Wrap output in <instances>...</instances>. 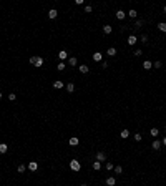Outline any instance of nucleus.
Masks as SVG:
<instances>
[{"mask_svg":"<svg viewBox=\"0 0 166 186\" xmlns=\"http://www.w3.org/2000/svg\"><path fill=\"white\" fill-rule=\"evenodd\" d=\"M80 161H78V159H72V161H70V169H72V171H80Z\"/></svg>","mask_w":166,"mask_h":186,"instance_id":"f257e3e1","label":"nucleus"},{"mask_svg":"<svg viewBox=\"0 0 166 186\" xmlns=\"http://www.w3.org/2000/svg\"><path fill=\"white\" fill-rule=\"evenodd\" d=\"M105 159H106V155H105L103 151H98V153H96V161H100V163H103Z\"/></svg>","mask_w":166,"mask_h":186,"instance_id":"f03ea898","label":"nucleus"},{"mask_svg":"<svg viewBox=\"0 0 166 186\" xmlns=\"http://www.w3.org/2000/svg\"><path fill=\"white\" fill-rule=\"evenodd\" d=\"M126 42H128V45H136V42H138V38H136V35H129Z\"/></svg>","mask_w":166,"mask_h":186,"instance_id":"7ed1b4c3","label":"nucleus"},{"mask_svg":"<svg viewBox=\"0 0 166 186\" xmlns=\"http://www.w3.org/2000/svg\"><path fill=\"white\" fill-rule=\"evenodd\" d=\"M33 65L37 66V68L43 66V58H42V56H35V63H33Z\"/></svg>","mask_w":166,"mask_h":186,"instance_id":"20e7f679","label":"nucleus"},{"mask_svg":"<svg viewBox=\"0 0 166 186\" xmlns=\"http://www.w3.org/2000/svg\"><path fill=\"white\" fill-rule=\"evenodd\" d=\"M63 86H65V85H63V82H62V80H56V82H53V88H55V90H62Z\"/></svg>","mask_w":166,"mask_h":186,"instance_id":"39448f33","label":"nucleus"},{"mask_svg":"<svg viewBox=\"0 0 166 186\" xmlns=\"http://www.w3.org/2000/svg\"><path fill=\"white\" fill-rule=\"evenodd\" d=\"M161 145H163V143H161L159 140H155V141L151 143V148H153V149H159V148H161Z\"/></svg>","mask_w":166,"mask_h":186,"instance_id":"423d86ee","label":"nucleus"},{"mask_svg":"<svg viewBox=\"0 0 166 186\" xmlns=\"http://www.w3.org/2000/svg\"><path fill=\"white\" fill-rule=\"evenodd\" d=\"M58 58H60V60H66V58H68V52H66V50L58 52Z\"/></svg>","mask_w":166,"mask_h":186,"instance_id":"0eeeda50","label":"nucleus"},{"mask_svg":"<svg viewBox=\"0 0 166 186\" xmlns=\"http://www.w3.org/2000/svg\"><path fill=\"white\" fill-rule=\"evenodd\" d=\"M56 15H58V12H56V9H52L50 12H48V19H56Z\"/></svg>","mask_w":166,"mask_h":186,"instance_id":"6e6552de","label":"nucleus"},{"mask_svg":"<svg viewBox=\"0 0 166 186\" xmlns=\"http://www.w3.org/2000/svg\"><path fill=\"white\" fill-rule=\"evenodd\" d=\"M106 55L108 56H115L116 55V48H115V46H110V48L106 50Z\"/></svg>","mask_w":166,"mask_h":186,"instance_id":"1a4fd4ad","label":"nucleus"},{"mask_svg":"<svg viewBox=\"0 0 166 186\" xmlns=\"http://www.w3.org/2000/svg\"><path fill=\"white\" fill-rule=\"evenodd\" d=\"M105 183H106L108 186H115V185H116V179H115L113 176H110V178H106V181H105Z\"/></svg>","mask_w":166,"mask_h":186,"instance_id":"9d476101","label":"nucleus"},{"mask_svg":"<svg viewBox=\"0 0 166 186\" xmlns=\"http://www.w3.org/2000/svg\"><path fill=\"white\" fill-rule=\"evenodd\" d=\"M92 58H93V62H101L103 56H101V53H100V52H96V53H93Z\"/></svg>","mask_w":166,"mask_h":186,"instance_id":"9b49d317","label":"nucleus"},{"mask_svg":"<svg viewBox=\"0 0 166 186\" xmlns=\"http://www.w3.org/2000/svg\"><path fill=\"white\" fill-rule=\"evenodd\" d=\"M125 17H126V13H125L123 10H118V12H116V19L118 20H125Z\"/></svg>","mask_w":166,"mask_h":186,"instance_id":"f8f14e48","label":"nucleus"},{"mask_svg":"<svg viewBox=\"0 0 166 186\" xmlns=\"http://www.w3.org/2000/svg\"><path fill=\"white\" fill-rule=\"evenodd\" d=\"M78 70H80V73H88V72H90L88 65H82V66H78Z\"/></svg>","mask_w":166,"mask_h":186,"instance_id":"ddd939ff","label":"nucleus"},{"mask_svg":"<svg viewBox=\"0 0 166 186\" xmlns=\"http://www.w3.org/2000/svg\"><path fill=\"white\" fill-rule=\"evenodd\" d=\"M103 32H105L106 35H110L111 32H113V27H111V25H105V27H103Z\"/></svg>","mask_w":166,"mask_h":186,"instance_id":"4468645a","label":"nucleus"},{"mask_svg":"<svg viewBox=\"0 0 166 186\" xmlns=\"http://www.w3.org/2000/svg\"><path fill=\"white\" fill-rule=\"evenodd\" d=\"M37 168H38V165L35 161H30V165H28V169H30V171H35Z\"/></svg>","mask_w":166,"mask_h":186,"instance_id":"2eb2a0df","label":"nucleus"},{"mask_svg":"<svg viewBox=\"0 0 166 186\" xmlns=\"http://www.w3.org/2000/svg\"><path fill=\"white\" fill-rule=\"evenodd\" d=\"M149 135H151L153 138H156L158 135H159V131H158V128H151V130H149Z\"/></svg>","mask_w":166,"mask_h":186,"instance_id":"dca6fc26","label":"nucleus"},{"mask_svg":"<svg viewBox=\"0 0 166 186\" xmlns=\"http://www.w3.org/2000/svg\"><path fill=\"white\" fill-rule=\"evenodd\" d=\"M143 68H145V70H149V68H153V63H151L149 60H146V62L143 63Z\"/></svg>","mask_w":166,"mask_h":186,"instance_id":"f3484780","label":"nucleus"},{"mask_svg":"<svg viewBox=\"0 0 166 186\" xmlns=\"http://www.w3.org/2000/svg\"><path fill=\"white\" fill-rule=\"evenodd\" d=\"M7 149H9V146H7L5 143H0V153H2V155L7 153Z\"/></svg>","mask_w":166,"mask_h":186,"instance_id":"a211bd4d","label":"nucleus"},{"mask_svg":"<svg viewBox=\"0 0 166 186\" xmlns=\"http://www.w3.org/2000/svg\"><path fill=\"white\" fill-rule=\"evenodd\" d=\"M68 63H70V65H72V66H75V65H76V63H78V60H76L75 56H70V58H68Z\"/></svg>","mask_w":166,"mask_h":186,"instance_id":"6ab92c4d","label":"nucleus"},{"mask_svg":"<svg viewBox=\"0 0 166 186\" xmlns=\"http://www.w3.org/2000/svg\"><path fill=\"white\" fill-rule=\"evenodd\" d=\"M65 68H66V65H65L63 62H60V63H58V65H56V70H58V72H63Z\"/></svg>","mask_w":166,"mask_h":186,"instance_id":"aec40b11","label":"nucleus"},{"mask_svg":"<svg viewBox=\"0 0 166 186\" xmlns=\"http://www.w3.org/2000/svg\"><path fill=\"white\" fill-rule=\"evenodd\" d=\"M66 92H68V93H73L75 92V85L73 83H68V85H66Z\"/></svg>","mask_w":166,"mask_h":186,"instance_id":"412c9836","label":"nucleus"},{"mask_svg":"<svg viewBox=\"0 0 166 186\" xmlns=\"http://www.w3.org/2000/svg\"><path fill=\"white\" fill-rule=\"evenodd\" d=\"M93 169L100 171V169H101V163H100V161H95V163H93Z\"/></svg>","mask_w":166,"mask_h":186,"instance_id":"4be33fe9","label":"nucleus"},{"mask_svg":"<svg viewBox=\"0 0 166 186\" xmlns=\"http://www.w3.org/2000/svg\"><path fill=\"white\" fill-rule=\"evenodd\" d=\"M120 136H121V138H128V136H129V131L128 130H121Z\"/></svg>","mask_w":166,"mask_h":186,"instance_id":"5701e85b","label":"nucleus"},{"mask_svg":"<svg viewBox=\"0 0 166 186\" xmlns=\"http://www.w3.org/2000/svg\"><path fill=\"white\" fill-rule=\"evenodd\" d=\"M128 15L131 17V19H136V15H138V13H136V10H129V12H128Z\"/></svg>","mask_w":166,"mask_h":186,"instance_id":"b1692460","label":"nucleus"},{"mask_svg":"<svg viewBox=\"0 0 166 186\" xmlns=\"http://www.w3.org/2000/svg\"><path fill=\"white\" fill-rule=\"evenodd\" d=\"M70 145H72V146H76V145H78V138H70Z\"/></svg>","mask_w":166,"mask_h":186,"instance_id":"393cba45","label":"nucleus"},{"mask_svg":"<svg viewBox=\"0 0 166 186\" xmlns=\"http://www.w3.org/2000/svg\"><path fill=\"white\" fill-rule=\"evenodd\" d=\"M143 27V20H136V23H135V28H141Z\"/></svg>","mask_w":166,"mask_h":186,"instance_id":"a878e982","label":"nucleus"},{"mask_svg":"<svg viewBox=\"0 0 166 186\" xmlns=\"http://www.w3.org/2000/svg\"><path fill=\"white\" fill-rule=\"evenodd\" d=\"M158 28H159L161 32H166V23H163V22H161V23L158 25Z\"/></svg>","mask_w":166,"mask_h":186,"instance_id":"bb28decb","label":"nucleus"},{"mask_svg":"<svg viewBox=\"0 0 166 186\" xmlns=\"http://www.w3.org/2000/svg\"><path fill=\"white\" fill-rule=\"evenodd\" d=\"M106 169H108V171L115 169V166H113V163H111V161H108V163H106Z\"/></svg>","mask_w":166,"mask_h":186,"instance_id":"cd10ccee","label":"nucleus"},{"mask_svg":"<svg viewBox=\"0 0 166 186\" xmlns=\"http://www.w3.org/2000/svg\"><path fill=\"white\" fill-rule=\"evenodd\" d=\"M17 169H18V173H23L27 168H25V165H18V168H17Z\"/></svg>","mask_w":166,"mask_h":186,"instance_id":"c85d7f7f","label":"nucleus"},{"mask_svg":"<svg viewBox=\"0 0 166 186\" xmlns=\"http://www.w3.org/2000/svg\"><path fill=\"white\" fill-rule=\"evenodd\" d=\"M161 66H163L161 62H155V63H153V68H161Z\"/></svg>","mask_w":166,"mask_h":186,"instance_id":"c756f323","label":"nucleus"},{"mask_svg":"<svg viewBox=\"0 0 166 186\" xmlns=\"http://www.w3.org/2000/svg\"><path fill=\"white\" fill-rule=\"evenodd\" d=\"M141 140H143V136L139 133H135V141H141Z\"/></svg>","mask_w":166,"mask_h":186,"instance_id":"7c9ffc66","label":"nucleus"},{"mask_svg":"<svg viewBox=\"0 0 166 186\" xmlns=\"http://www.w3.org/2000/svg\"><path fill=\"white\" fill-rule=\"evenodd\" d=\"M9 100L15 102V100H17V95H15V93H10V95H9Z\"/></svg>","mask_w":166,"mask_h":186,"instance_id":"2f4dec72","label":"nucleus"},{"mask_svg":"<svg viewBox=\"0 0 166 186\" xmlns=\"http://www.w3.org/2000/svg\"><path fill=\"white\" fill-rule=\"evenodd\" d=\"M115 173H118V175L123 173V168H121V166H115Z\"/></svg>","mask_w":166,"mask_h":186,"instance_id":"473e14b6","label":"nucleus"},{"mask_svg":"<svg viewBox=\"0 0 166 186\" xmlns=\"http://www.w3.org/2000/svg\"><path fill=\"white\" fill-rule=\"evenodd\" d=\"M141 42H143V43H148V35H141Z\"/></svg>","mask_w":166,"mask_h":186,"instance_id":"72a5a7b5","label":"nucleus"},{"mask_svg":"<svg viewBox=\"0 0 166 186\" xmlns=\"http://www.w3.org/2000/svg\"><path fill=\"white\" fill-rule=\"evenodd\" d=\"M92 7H90V5H86V7H85V12H86V13H92Z\"/></svg>","mask_w":166,"mask_h":186,"instance_id":"f704fd0d","label":"nucleus"},{"mask_svg":"<svg viewBox=\"0 0 166 186\" xmlns=\"http://www.w3.org/2000/svg\"><path fill=\"white\" fill-rule=\"evenodd\" d=\"M141 53H143V52H141V50H139V48H138V50L135 52V56H139V55H141Z\"/></svg>","mask_w":166,"mask_h":186,"instance_id":"c9c22d12","label":"nucleus"},{"mask_svg":"<svg viewBox=\"0 0 166 186\" xmlns=\"http://www.w3.org/2000/svg\"><path fill=\"white\" fill-rule=\"evenodd\" d=\"M161 143H163V145H165V146H166V136H165V138H163V141H161Z\"/></svg>","mask_w":166,"mask_h":186,"instance_id":"e433bc0d","label":"nucleus"},{"mask_svg":"<svg viewBox=\"0 0 166 186\" xmlns=\"http://www.w3.org/2000/svg\"><path fill=\"white\" fill-rule=\"evenodd\" d=\"M165 13H166V5H165Z\"/></svg>","mask_w":166,"mask_h":186,"instance_id":"4c0bfd02","label":"nucleus"},{"mask_svg":"<svg viewBox=\"0 0 166 186\" xmlns=\"http://www.w3.org/2000/svg\"><path fill=\"white\" fill-rule=\"evenodd\" d=\"M0 98H2V92H0Z\"/></svg>","mask_w":166,"mask_h":186,"instance_id":"58836bf2","label":"nucleus"},{"mask_svg":"<svg viewBox=\"0 0 166 186\" xmlns=\"http://www.w3.org/2000/svg\"><path fill=\"white\" fill-rule=\"evenodd\" d=\"M82 186H88V185H82Z\"/></svg>","mask_w":166,"mask_h":186,"instance_id":"ea45409f","label":"nucleus"}]
</instances>
